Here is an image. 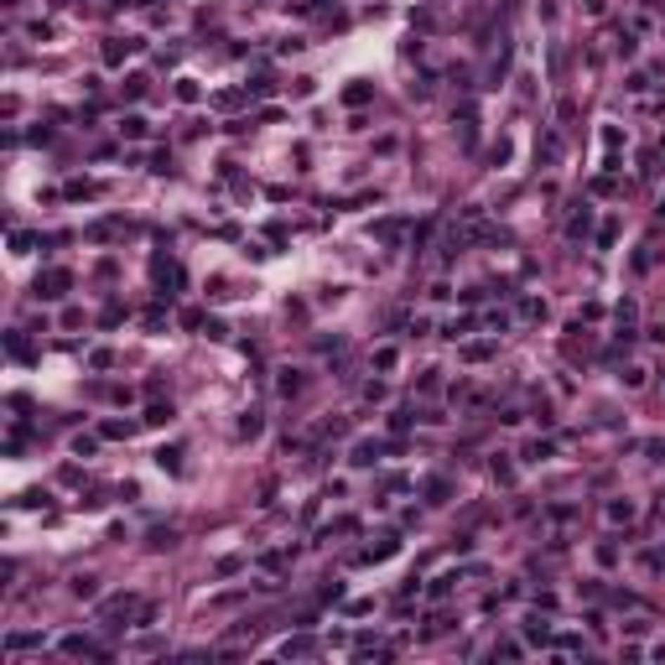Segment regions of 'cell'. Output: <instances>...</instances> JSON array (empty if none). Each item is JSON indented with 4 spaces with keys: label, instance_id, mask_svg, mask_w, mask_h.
<instances>
[{
    "label": "cell",
    "instance_id": "obj_7",
    "mask_svg": "<svg viewBox=\"0 0 665 665\" xmlns=\"http://www.w3.org/2000/svg\"><path fill=\"white\" fill-rule=\"evenodd\" d=\"M6 343H11V359H32V349H26V338H21V332H11Z\"/></svg>",
    "mask_w": 665,
    "mask_h": 665
},
{
    "label": "cell",
    "instance_id": "obj_6",
    "mask_svg": "<svg viewBox=\"0 0 665 665\" xmlns=\"http://www.w3.org/2000/svg\"><path fill=\"white\" fill-rule=\"evenodd\" d=\"M6 645H11V650H32V645H42V634H11Z\"/></svg>",
    "mask_w": 665,
    "mask_h": 665
},
{
    "label": "cell",
    "instance_id": "obj_5",
    "mask_svg": "<svg viewBox=\"0 0 665 665\" xmlns=\"http://www.w3.org/2000/svg\"><path fill=\"white\" fill-rule=\"evenodd\" d=\"M312 650H317L312 640H286V645H281V655L291 660V655H312Z\"/></svg>",
    "mask_w": 665,
    "mask_h": 665
},
{
    "label": "cell",
    "instance_id": "obj_11",
    "mask_svg": "<svg viewBox=\"0 0 665 665\" xmlns=\"http://www.w3.org/2000/svg\"><path fill=\"white\" fill-rule=\"evenodd\" d=\"M104 437H130V421H104Z\"/></svg>",
    "mask_w": 665,
    "mask_h": 665
},
{
    "label": "cell",
    "instance_id": "obj_10",
    "mask_svg": "<svg viewBox=\"0 0 665 665\" xmlns=\"http://www.w3.org/2000/svg\"><path fill=\"white\" fill-rule=\"evenodd\" d=\"M73 593L78 598H94V577H73Z\"/></svg>",
    "mask_w": 665,
    "mask_h": 665
},
{
    "label": "cell",
    "instance_id": "obj_4",
    "mask_svg": "<svg viewBox=\"0 0 665 665\" xmlns=\"http://www.w3.org/2000/svg\"><path fill=\"white\" fill-rule=\"evenodd\" d=\"M375 458H380V442H359V447H354V463H359V468H369Z\"/></svg>",
    "mask_w": 665,
    "mask_h": 665
},
{
    "label": "cell",
    "instance_id": "obj_3",
    "mask_svg": "<svg viewBox=\"0 0 665 665\" xmlns=\"http://www.w3.org/2000/svg\"><path fill=\"white\" fill-rule=\"evenodd\" d=\"M130 608H136V593H120V598H110V603L99 608V619H125Z\"/></svg>",
    "mask_w": 665,
    "mask_h": 665
},
{
    "label": "cell",
    "instance_id": "obj_8",
    "mask_svg": "<svg viewBox=\"0 0 665 665\" xmlns=\"http://www.w3.org/2000/svg\"><path fill=\"white\" fill-rule=\"evenodd\" d=\"M125 136H130V141H141V136H146V120H141V115H130V120H125Z\"/></svg>",
    "mask_w": 665,
    "mask_h": 665
},
{
    "label": "cell",
    "instance_id": "obj_2",
    "mask_svg": "<svg viewBox=\"0 0 665 665\" xmlns=\"http://www.w3.org/2000/svg\"><path fill=\"white\" fill-rule=\"evenodd\" d=\"M63 655H94V660H104V650L94 640H84V634H68V640H63Z\"/></svg>",
    "mask_w": 665,
    "mask_h": 665
},
{
    "label": "cell",
    "instance_id": "obj_1",
    "mask_svg": "<svg viewBox=\"0 0 665 665\" xmlns=\"http://www.w3.org/2000/svg\"><path fill=\"white\" fill-rule=\"evenodd\" d=\"M68 286H73L68 271H42V276H37V297H63Z\"/></svg>",
    "mask_w": 665,
    "mask_h": 665
},
{
    "label": "cell",
    "instance_id": "obj_9",
    "mask_svg": "<svg viewBox=\"0 0 665 665\" xmlns=\"http://www.w3.org/2000/svg\"><path fill=\"white\" fill-rule=\"evenodd\" d=\"M167 416H172V406H151V411H146V421H151V427H162Z\"/></svg>",
    "mask_w": 665,
    "mask_h": 665
}]
</instances>
